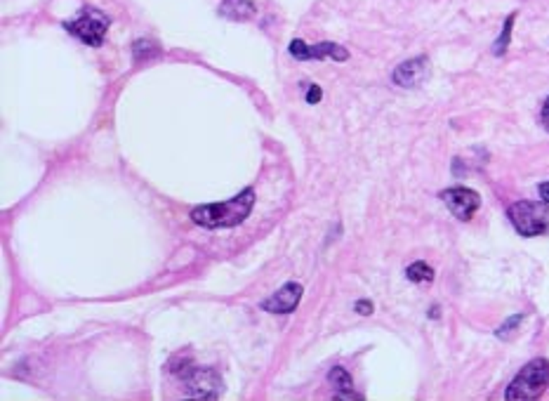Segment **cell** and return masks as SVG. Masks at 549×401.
<instances>
[{
	"instance_id": "6da1fadb",
	"label": "cell",
	"mask_w": 549,
	"mask_h": 401,
	"mask_svg": "<svg viewBox=\"0 0 549 401\" xmlns=\"http://www.w3.org/2000/svg\"><path fill=\"white\" fill-rule=\"evenodd\" d=\"M255 205V191L245 189L238 196L224 200V203H205L191 210V220L198 227L220 229V227H236L250 215Z\"/></svg>"
},
{
	"instance_id": "7a4b0ae2",
	"label": "cell",
	"mask_w": 549,
	"mask_h": 401,
	"mask_svg": "<svg viewBox=\"0 0 549 401\" xmlns=\"http://www.w3.org/2000/svg\"><path fill=\"white\" fill-rule=\"evenodd\" d=\"M549 385V361L547 359H533L530 364L521 368V373L514 377L512 385L507 387L509 401H528L538 399Z\"/></svg>"
},
{
	"instance_id": "3957f363",
	"label": "cell",
	"mask_w": 549,
	"mask_h": 401,
	"mask_svg": "<svg viewBox=\"0 0 549 401\" xmlns=\"http://www.w3.org/2000/svg\"><path fill=\"white\" fill-rule=\"evenodd\" d=\"M64 29L71 36L81 38L90 48H102L106 29H109V17H106L102 10H97V7L85 5L73 21H64Z\"/></svg>"
},
{
	"instance_id": "277c9868",
	"label": "cell",
	"mask_w": 549,
	"mask_h": 401,
	"mask_svg": "<svg viewBox=\"0 0 549 401\" xmlns=\"http://www.w3.org/2000/svg\"><path fill=\"white\" fill-rule=\"evenodd\" d=\"M549 203L538 200H519L509 205V220L521 236H538L549 227Z\"/></svg>"
},
{
	"instance_id": "5b68a950",
	"label": "cell",
	"mask_w": 549,
	"mask_h": 401,
	"mask_svg": "<svg viewBox=\"0 0 549 401\" xmlns=\"http://www.w3.org/2000/svg\"><path fill=\"white\" fill-rule=\"evenodd\" d=\"M180 373L184 390L191 397L198 399H217L222 392V377L215 368H200V366H187L184 371H175Z\"/></svg>"
},
{
	"instance_id": "8992f818",
	"label": "cell",
	"mask_w": 549,
	"mask_h": 401,
	"mask_svg": "<svg viewBox=\"0 0 549 401\" xmlns=\"http://www.w3.org/2000/svg\"><path fill=\"white\" fill-rule=\"evenodd\" d=\"M441 198H443V203L448 205V210L462 222L474 218V213L478 210V205H481V196H478L474 189H467V187L448 189L441 194Z\"/></svg>"
},
{
	"instance_id": "52a82bcc",
	"label": "cell",
	"mask_w": 549,
	"mask_h": 401,
	"mask_svg": "<svg viewBox=\"0 0 549 401\" xmlns=\"http://www.w3.org/2000/svg\"><path fill=\"white\" fill-rule=\"evenodd\" d=\"M290 55L299 59V61H307V59H335V61H347L349 59V52H347L342 45L337 43H316V45H307L304 41H292L290 43Z\"/></svg>"
},
{
	"instance_id": "ba28073f",
	"label": "cell",
	"mask_w": 549,
	"mask_h": 401,
	"mask_svg": "<svg viewBox=\"0 0 549 401\" xmlns=\"http://www.w3.org/2000/svg\"><path fill=\"white\" fill-rule=\"evenodd\" d=\"M299 300H302V286L295 281L285 283L283 288H278L272 298H267L262 303V310L269 314H290L297 310Z\"/></svg>"
},
{
	"instance_id": "9c48e42d",
	"label": "cell",
	"mask_w": 549,
	"mask_h": 401,
	"mask_svg": "<svg viewBox=\"0 0 549 401\" xmlns=\"http://www.w3.org/2000/svg\"><path fill=\"white\" fill-rule=\"evenodd\" d=\"M427 73H429V59L427 57H413V59L401 61V64L394 68L391 81L401 88H415L427 78Z\"/></svg>"
},
{
	"instance_id": "30bf717a",
	"label": "cell",
	"mask_w": 549,
	"mask_h": 401,
	"mask_svg": "<svg viewBox=\"0 0 549 401\" xmlns=\"http://www.w3.org/2000/svg\"><path fill=\"white\" fill-rule=\"evenodd\" d=\"M255 3L252 0H224L220 5V17L231 21H247L255 17Z\"/></svg>"
},
{
	"instance_id": "8fae6325",
	"label": "cell",
	"mask_w": 549,
	"mask_h": 401,
	"mask_svg": "<svg viewBox=\"0 0 549 401\" xmlns=\"http://www.w3.org/2000/svg\"><path fill=\"white\" fill-rule=\"evenodd\" d=\"M328 382L335 387V397L337 399H363L361 395L354 392V380L347 368L342 366H335L332 371L328 373Z\"/></svg>"
},
{
	"instance_id": "7c38bea8",
	"label": "cell",
	"mask_w": 549,
	"mask_h": 401,
	"mask_svg": "<svg viewBox=\"0 0 549 401\" xmlns=\"http://www.w3.org/2000/svg\"><path fill=\"white\" fill-rule=\"evenodd\" d=\"M406 276L408 281L413 283H429L434 281V269H431L427 262H413V265L406 269Z\"/></svg>"
},
{
	"instance_id": "4fadbf2b",
	"label": "cell",
	"mask_w": 549,
	"mask_h": 401,
	"mask_svg": "<svg viewBox=\"0 0 549 401\" xmlns=\"http://www.w3.org/2000/svg\"><path fill=\"white\" fill-rule=\"evenodd\" d=\"M514 19H516V14L512 12L507 17V21H505V26H502V34H500V38L495 41V45H493V55H498V57H502L507 52V48H509V41H512V29H514Z\"/></svg>"
},
{
	"instance_id": "5bb4252c",
	"label": "cell",
	"mask_w": 549,
	"mask_h": 401,
	"mask_svg": "<svg viewBox=\"0 0 549 401\" xmlns=\"http://www.w3.org/2000/svg\"><path fill=\"white\" fill-rule=\"evenodd\" d=\"M521 321H523V314H516V316H512V319H509V321H505V323H502V326H500L498 330H495V335H498L500 340H507V337L514 333V328L519 326Z\"/></svg>"
},
{
	"instance_id": "9a60e30c",
	"label": "cell",
	"mask_w": 549,
	"mask_h": 401,
	"mask_svg": "<svg viewBox=\"0 0 549 401\" xmlns=\"http://www.w3.org/2000/svg\"><path fill=\"white\" fill-rule=\"evenodd\" d=\"M142 52H146V55H149V52H153V55H156L158 48H156V45H153V43L137 41V43H135V55H137V57H142Z\"/></svg>"
},
{
	"instance_id": "2e32d148",
	"label": "cell",
	"mask_w": 549,
	"mask_h": 401,
	"mask_svg": "<svg viewBox=\"0 0 549 401\" xmlns=\"http://www.w3.org/2000/svg\"><path fill=\"white\" fill-rule=\"evenodd\" d=\"M323 99V90L319 86H309V92H307V104H319Z\"/></svg>"
},
{
	"instance_id": "e0dca14e",
	"label": "cell",
	"mask_w": 549,
	"mask_h": 401,
	"mask_svg": "<svg viewBox=\"0 0 549 401\" xmlns=\"http://www.w3.org/2000/svg\"><path fill=\"white\" fill-rule=\"evenodd\" d=\"M356 312L363 314V316L373 314V303H370V300H359V303H356Z\"/></svg>"
},
{
	"instance_id": "ac0fdd59",
	"label": "cell",
	"mask_w": 549,
	"mask_h": 401,
	"mask_svg": "<svg viewBox=\"0 0 549 401\" xmlns=\"http://www.w3.org/2000/svg\"><path fill=\"white\" fill-rule=\"evenodd\" d=\"M540 121H543V126L549 130V97L545 99V104H543V111H540Z\"/></svg>"
},
{
	"instance_id": "d6986e66",
	"label": "cell",
	"mask_w": 549,
	"mask_h": 401,
	"mask_svg": "<svg viewBox=\"0 0 549 401\" xmlns=\"http://www.w3.org/2000/svg\"><path fill=\"white\" fill-rule=\"evenodd\" d=\"M538 191H540V198H543L545 203H549V182L540 184V187H538Z\"/></svg>"
}]
</instances>
